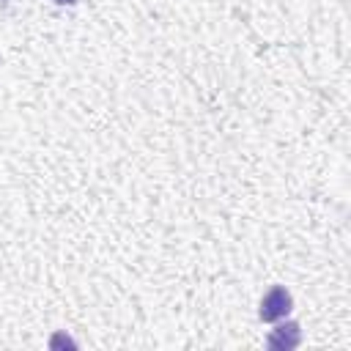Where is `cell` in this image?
I'll list each match as a JSON object with an SVG mask.
<instances>
[{"instance_id":"cell-2","label":"cell","mask_w":351,"mask_h":351,"mask_svg":"<svg viewBox=\"0 0 351 351\" xmlns=\"http://www.w3.org/2000/svg\"><path fill=\"white\" fill-rule=\"evenodd\" d=\"M299 343H302V329H299L296 321L280 324V326L271 329L269 337H266V346L274 348V351H291V348H296Z\"/></svg>"},{"instance_id":"cell-1","label":"cell","mask_w":351,"mask_h":351,"mask_svg":"<svg viewBox=\"0 0 351 351\" xmlns=\"http://www.w3.org/2000/svg\"><path fill=\"white\" fill-rule=\"evenodd\" d=\"M291 307H293L291 293H288L282 285H274V288H269V293L261 299L258 315H261V321H280V318H285V315L291 313Z\"/></svg>"},{"instance_id":"cell-3","label":"cell","mask_w":351,"mask_h":351,"mask_svg":"<svg viewBox=\"0 0 351 351\" xmlns=\"http://www.w3.org/2000/svg\"><path fill=\"white\" fill-rule=\"evenodd\" d=\"M52 3H58V5H74V3H80V0H52Z\"/></svg>"}]
</instances>
